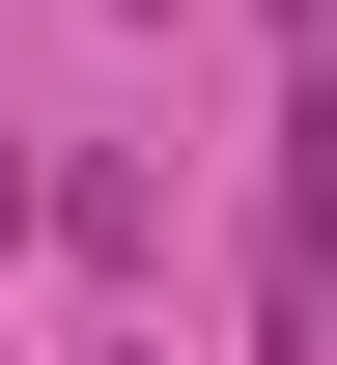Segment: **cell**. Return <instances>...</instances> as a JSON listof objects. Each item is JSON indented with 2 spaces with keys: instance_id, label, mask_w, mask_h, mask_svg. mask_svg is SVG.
I'll return each instance as SVG.
<instances>
[{
  "instance_id": "1",
  "label": "cell",
  "mask_w": 337,
  "mask_h": 365,
  "mask_svg": "<svg viewBox=\"0 0 337 365\" xmlns=\"http://www.w3.org/2000/svg\"><path fill=\"white\" fill-rule=\"evenodd\" d=\"M337 309V56H309V85H281V337Z\"/></svg>"
}]
</instances>
